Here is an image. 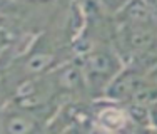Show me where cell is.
<instances>
[{
	"label": "cell",
	"mask_w": 157,
	"mask_h": 134,
	"mask_svg": "<svg viewBox=\"0 0 157 134\" xmlns=\"http://www.w3.org/2000/svg\"><path fill=\"white\" fill-rule=\"evenodd\" d=\"M121 70V59L105 49L90 52L84 62V76L87 82L95 87H102L104 91Z\"/></svg>",
	"instance_id": "1"
},
{
	"label": "cell",
	"mask_w": 157,
	"mask_h": 134,
	"mask_svg": "<svg viewBox=\"0 0 157 134\" xmlns=\"http://www.w3.org/2000/svg\"><path fill=\"white\" fill-rule=\"evenodd\" d=\"M35 126V117L27 109L12 107L2 114V131L3 132H30Z\"/></svg>",
	"instance_id": "2"
},
{
	"label": "cell",
	"mask_w": 157,
	"mask_h": 134,
	"mask_svg": "<svg viewBox=\"0 0 157 134\" xmlns=\"http://www.w3.org/2000/svg\"><path fill=\"white\" fill-rule=\"evenodd\" d=\"M95 122L104 131H121L129 122V116L125 109H121L117 106H104L95 114Z\"/></svg>",
	"instance_id": "3"
},
{
	"label": "cell",
	"mask_w": 157,
	"mask_h": 134,
	"mask_svg": "<svg viewBox=\"0 0 157 134\" xmlns=\"http://www.w3.org/2000/svg\"><path fill=\"white\" fill-rule=\"evenodd\" d=\"M95 2L99 3L105 12L119 14V12H122V10H125L127 5H129L132 0H95Z\"/></svg>",
	"instance_id": "4"
},
{
	"label": "cell",
	"mask_w": 157,
	"mask_h": 134,
	"mask_svg": "<svg viewBox=\"0 0 157 134\" xmlns=\"http://www.w3.org/2000/svg\"><path fill=\"white\" fill-rule=\"evenodd\" d=\"M10 37H12V29L0 18V50L3 49V45L10 42Z\"/></svg>",
	"instance_id": "5"
},
{
	"label": "cell",
	"mask_w": 157,
	"mask_h": 134,
	"mask_svg": "<svg viewBox=\"0 0 157 134\" xmlns=\"http://www.w3.org/2000/svg\"><path fill=\"white\" fill-rule=\"evenodd\" d=\"M147 79L151 81V82H152V84H154L155 87H157V64H155L154 67H152L151 70H149V74H147Z\"/></svg>",
	"instance_id": "6"
}]
</instances>
